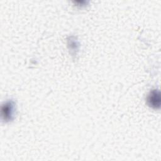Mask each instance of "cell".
Instances as JSON below:
<instances>
[{"instance_id":"7a4b0ae2","label":"cell","mask_w":161,"mask_h":161,"mask_svg":"<svg viewBox=\"0 0 161 161\" xmlns=\"http://www.w3.org/2000/svg\"><path fill=\"white\" fill-rule=\"evenodd\" d=\"M14 110V104L13 101H8L5 103L1 108L2 117L6 121H10L13 119Z\"/></svg>"},{"instance_id":"6da1fadb","label":"cell","mask_w":161,"mask_h":161,"mask_svg":"<svg viewBox=\"0 0 161 161\" xmlns=\"http://www.w3.org/2000/svg\"><path fill=\"white\" fill-rule=\"evenodd\" d=\"M148 105L153 109H159L160 107V94L158 89H153L147 97Z\"/></svg>"}]
</instances>
